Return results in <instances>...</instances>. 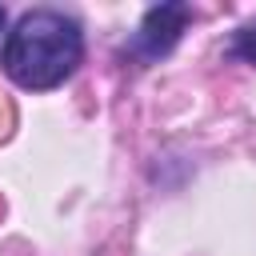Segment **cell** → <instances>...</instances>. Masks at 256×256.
<instances>
[{
	"instance_id": "1",
	"label": "cell",
	"mask_w": 256,
	"mask_h": 256,
	"mask_svg": "<svg viewBox=\"0 0 256 256\" xmlns=\"http://www.w3.org/2000/svg\"><path fill=\"white\" fill-rule=\"evenodd\" d=\"M80 56H84V36L76 20L52 8H40V12L20 16V24L8 32L0 64L20 88L40 92V88H56L60 80H68Z\"/></svg>"
},
{
	"instance_id": "2",
	"label": "cell",
	"mask_w": 256,
	"mask_h": 256,
	"mask_svg": "<svg viewBox=\"0 0 256 256\" xmlns=\"http://www.w3.org/2000/svg\"><path fill=\"white\" fill-rule=\"evenodd\" d=\"M184 20H188V8L184 4H160L144 16L140 32L132 36V52L144 56V60H160L184 32Z\"/></svg>"
},
{
	"instance_id": "3",
	"label": "cell",
	"mask_w": 256,
	"mask_h": 256,
	"mask_svg": "<svg viewBox=\"0 0 256 256\" xmlns=\"http://www.w3.org/2000/svg\"><path fill=\"white\" fill-rule=\"evenodd\" d=\"M236 56H244V60L256 64V24H248V28L236 36Z\"/></svg>"
},
{
	"instance_id": "4",
	"label": "cell",
	"mask_w": 256,
	"mask_h": 256,
	"mask_svg": "<svg viewBox=\"0 0 256 256\" xmlns=\"http://www.w3.org/2000/svg\"><path fill=\"white\" fill-rule=\"evenodd\" d=\"M0 24H4V8H0Z\"/></svg>"
}]
</instances>
